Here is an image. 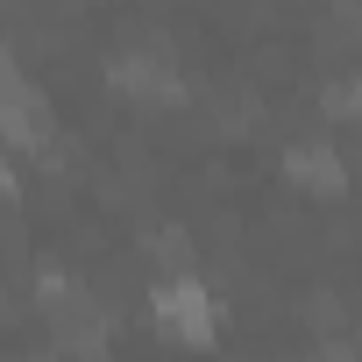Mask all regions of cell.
Masks as SVG:
<instances>
[{
	"instance_id": "4",
	"label": "cell",
	"mask_w": 362,
	"mask_h": 362,
	"mask_svg": "<svg viewBox=\"0 0 362 362\" xmlns=\"http://www.w3.org/2000/svg\"><path fill=\"white\" fill-rule=\"evenodd\" d=\"M284 170L298 177L305 192H334V185H341V156H334L327 142H291V156H284Z\"/></svg>"
},
{
	"instance_id": "3",
	"label": "cell",
	"mask_w": 362,
	"mask_h": 362,
	"mask_svg": "<svg viewBox=\"0 0 362 362\" xmlns=\"http://www.w3.org/2000/svg\"><path fill=\"white\" fill-rule=\"evenodd\" d=\"M114 86H128V93H142V100H177V93H185L163 43H156V50H149V43H128V50L114 57Z\"/></svg>"
},
{
	"instance_id": "2",
	"label": "cell",
	"mask_w": 362,
	"mask_h": 362,
	"mask_svg": "<svg viewBox=\"0 0 362 362\" xmlns=\"http://www.w3.org/2000/svg\"><path fill=\"white\" fill-rule=\"evenodd\" d=\"M149 313L177 334V341H214V291L199 284V277H163L156 284V298H149Z\"/></svg>"
},
{
	"instance_id": "1",
	"label": "cell",
	"mask_w": 362,
	"mask_h": 362,
	"mask_svg": "<svg viewBox=\"0 0 362 362\" xmlns=\"http://www.w3.org/2000/svg\"><path fill=\"white\" fill-rule=\"evenodd\" d=\"M0 135H8V142H36V149H43V135H50V107H43V93L22 78V64H15L8 43H0Z\"/></svg>"
}]
</instances>
